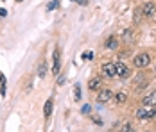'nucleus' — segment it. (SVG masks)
I'll return each instance as SVG.
<instances>
[{
	"label": "nucleus",
	"mask_w": 156,
	"mask_h": 132,
	"mask_svg": "<svg viewBox=\"0 0 156 132\" xmlns=\"http://www.w3.org/2000/svg\"><path fill=\"white\" fill-rule=\"evenodd\" d=\"M133 63H135V66H136V68H145V66L151 63V57H149V54H145V52H144V54H138L136 57L133 59Z\"/></svg>",
	"instance_id": "1"
},
{
	"label": "nucleus",
	"mask_w": 156,
	"mask_h": 132,
	"mask_svg": "<svg viewBox=\"0 0 156 132\" xmlns=\"http://www.w3.org/2000/svg\"><path fill=\"white\" fill-rule=\"evenodd\" d=\"M109 100H113V91L109 89H101L97 95V103H108Z\"/></svg>",
	"instance_id": "2"
},
{
	"label": "nucleus",
	"mask_w": 156,
	"mask_h": 132,
	"mask_svg": "<svg viewBox=\"0 0 156 132\" xmlns=\"http://www.w3.org/2000/svg\"><path fill=\"white\" fill-rule=\"evenodd\" d=\"M140 11L144 13V16L151 18V16H154V15H156V4H154V2H145V4L142 5Z\"/></svg>",
	"instance_id": "3"
},
{
	"label": "nucleus",
	"mask_w": 156,
	"mask_h": 132,
	"mask_svg": "<svg viewBox=\"0 0 156 132\" xmlns=\"http://www.w3.org/2000/svg\"><path fill=\"white\" fill-rule=\"evenodd\" d=\"M127 75H129V68L126 66L124 63H115V77L126 79Z\"/></svg>",
	"instance_id": "4"
},
{
	"label": "nucleus",
	"mask_w": 156,
	"mask_h": 132,
	"mask_svg": "<svg viewBox=\"0 0 156 132\" xmlns=\"http://www.w3.org/2000/svg\"><path fill=\"white\" fill-rule=\"evenodd\" d=\"M102 72H104L106 77H115V63H104Z\"/></svg>",
	"instance_id": "5"
},
{
	"label": "nucleus",
	"mask_w": 156,
	"mask_h": 132,
	"mask_svg": "<svg viewBox=\"0 0 156 132\" xmlns=\"http://www.w3.org/2000/svg\"><path fill=\"white\" fill-rule=\"evenodd\" d=\"M59 70H61V61H59V50H54V68H52V72L54 75L58 77L59 73Z\"/></svg>",
	"instance_id": "6"
},
{
	"label": "nucleus",
	"mask_w": 156,
	"mask_h": 132,
	"mask_svg": "<svg viewBox=\"0 0 156 132\" xmlns=\"http://www.w3.org/2000/svg\"><path fill=\"white\" fill-rule=\"evenodd\" d=\"M106 48L108 50H117L119 48V38L117 36H109L106 39Z\"/></svg>",
	"instance_id": "7"
},
{
	"label": "nucleus",
	"mask_w": 156,
	"mask_h": 132,
	"mask_svg": "<svg viewBox=\"0 0 156 132\" xmlns=\"http://www.w3.org/2000/svg\"><path fill=\"white\" fill-rule=\"evenodd\" d=\"M102 86V80L99 79V77H94V79H90V82H88V88L92 89V91H99Z\"/></svg>",
	"instance_id": "8"
},
{
	"label": "nucleus",
	"mask_w": 156,
	"mask_h": 132,
	"mask_svg": "<svg viewBox=\"0 0 156 132\" xmlns=\"http://www.w3.org/2000/svg\"><path fill=\"white\" fill-rule=\"evenodd\" d=\"M142 102H144V105H154L156 103V89L153 91V93L145 95V96L142 98Z\"/></svg>",
	"instance_id": "9"
},
{
	"label": "nucleus",
	"mask_w": 156,
	"mask_h": 132,
	"mask_svg": "<svg viewBox=\"0 0 156 132\" xmlns=\"http://www.w3.org/2000/svg\"><path fill=\"white\" fill-rule=\"evenodd\" d=\"M113 98H115V102H117V103H126L127 95H126V93H115V95H113Z\"/></svg>",
	"instance_id": "10"
},
{
	"label": "nucleus",
	"mask_w": 156,
	"mask_h": 132,
	"mask_svg": "<svg viewBox=\"0 0 156 132\" xmlns=\"http://www.w3.org/2000/svg\"><path fill=\"white\" fill-rule=\"evenodd\" d=\"M43 113H45V116H50L52 114V98H48L47 102H45V107H43Z\"/></svg>",
	"instance_id": "11"
},
{
	"label": "nucleus",
	"mask_w": 156,
	"mask_h": 132,
	"mask_svg": "<svg viewBox=\"0 0 156 132\" xmlns=\"http://www.w3.org/2000/svg\"><path fill=\"white\" fill-rule=\"evenodd\" d=\"M45 73H47V64H45V63H41V64L38 66V77H41V79H43Z\"/></svg>",
	"instance_id": "12"
},
{
	"label": "nucleus",
	"mask_w": 156,
	"mask_h": 132,
	"mask_svg": "<svg viewBox=\"0 0 156 132\" xmlns=\"http://www.w3.org/2000/svg\"><path fill=\"white\" fill-rule=\"evenodd\" d=\"M0 93H2V96L5 95V75L0 73Z\"/></svg>",
	"instance_id": "13"
},
{
	"label": "nucleus",
	"mask_w": 156,
	"mask_h": 132,
	"mask_svg": "<svg viewBox=\"0 0 156 132\" xmlns=\"http://www.w3.org/2000/svg\"><path fill=\"white\" fill-rule=\"evenodd\" d=\"M74 98H76V100H81V84H76V86H74Z\"/></svg>",
	"instance_id": "14"
},
{
	"label": "nucleus",
	"mask_w": 156,
	"mask_h": 132,
	"mask_svg": "<svg viewBox=\"0 0 156 132\" xmlns=\"http://www.w3.org/2000/svg\"><path fill=\"white\" fill-rule=\"evenodd\" d=\"M133 41V32L127 29V30H124V43H131Z\"/></svg>",
	"instance_id": "15"
},
{
	"label": "nucleus",
	"mask_w": 156,
	"mask_h": 132,
	"mask_svg": "<svg viewBox=\"0 0 156 132\" xmlns=\"http://www.w3.org/2000/svg\"><path fill=\"white\" fill-rule=\"evenodd\" d=\"M58 5H59V2H58V0H52V2L47 5V9H48V11H52V9H56Z\"/></svg>",
	"instance_id": "16"
},
{
	"label": "nucleus",
	"mask_w": 156,
	"mask_h": 132,
	"mask_svg": "<svg viewBox=\"0 0 156 132\" xmlns=\"http://www.w3.org/2000/svg\"><path fill=\"white\" fill-rule=\"evenodd\" d=\"M90 111H92V107H90V105H84V107L81 109V113H83V114H88Z\"/></svg>",
	"instance_id": "17"
},
{
	"label": "nucleus",
	"mask_w": 156,
	"mask_h": 132,
	"mask_svg": "<svg viewBox=\"0 0 156 132\" xmlns=\"http://www.w3.org/2000/svg\"><path fill=\"white\" fill-rule=\"evenodd\" d=\"M83 59H88V61H90V59H94V54H92V52H84V54H83Z\"/></svg>",
	"instance_id": "18"
},
{
	"label": "nucleus",
	"mask_w": 156,
	"mask_h": 132,
	"mask_svg": "<svg viewBox=\"0 0 156 132\" xmlns=\"http://www.w3.org/2000/svg\"><path fill=\"white\" fill-rule=\"evenodd\" d=\"M122 132H135L133 130V127H131V125H124V130Z\"/></svg>",
	"instance_id": "19"
},
{
	"label": "nucleus",
	"mask_w": 156,
	"mask_h": 132,
	"mask_svg": "<svg viewBox=\"0 0 156 132\" xmlns=\"http://www.w3.org/2000/svg\"><path fill=\"white\" fill-rule=\"evenodd\" d=\"M74 2H77L79 5H88V0H74Z\"/></svg>",
	"instance_id": "20"
},
{
	"label": "nucleus",
	"mask_w": 156,
	"mask_h": 132,
	"mask_svg": "<svg viewBox=\"0 0 156 132\" xmlns=\"http://www.w3.org/2000/svg\"><path fill=\"white\" fill-rule=\"evenodd\" d=\"M0 16H2V18H4V16H7V11H5V9H0Z\"/></svg>",
	"instance_id": "21"
},
{
	"label": "nucleus",
	"mask_w": 156,
	"mask_h": 132,
	"mask_svg": "<svg viewBox=\"0 0 156 132\" xmlns=\"http://www.w3.org/2000/svg\"><path fill=\"white\" fill-rule=\"evenodd\" d=\"M16 2H23V0H16Z\"/></svg>",
	"instance_id": "22"
},
{
	"label": "nucleus",
	"mask_w": 156,
	"mask_h": 132,
	"mask_svg": "<svg viewBox=\"0 0 156 132\" xmlns=\"http://www.w3.org/2000/svg\"><path fill=\"white\" fill-rule=\"evenodd\" d=\"M154 16H156V15H154Z\"/></svg>",
	"instance_id": "23"
}]
</instances>
